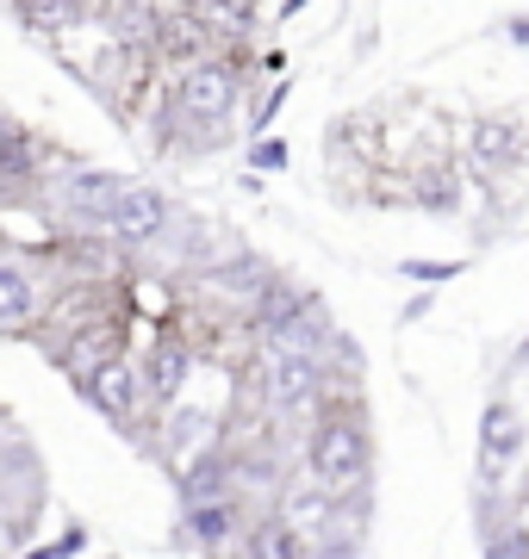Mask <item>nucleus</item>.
<instances>
[{"label":"nucleus","instance_id":"nucleus-3","mask_svg":"<svg viewBox=\"0 0 529 559\" xmlns=\"http://www.w3.org/2000/svg\"><path fill=\"white\" fill-rule=\"evenodd\" d=\"M168 224V200L163 193H150V187H131L113 212H106V237H119V242H150L156 230Z\"/></svg>","mask_w":529,"mask_h":559},{"label":"nucleus","instance_id":"nucleus-8","mask_svg":"<svg viewBox=\"0 0 529 559\" xmlns=\"http://www.w3.org/2000/svg\"><path fill=\"white\" fill-rule=\"evenodd\" d=\"M32 318H38V286H32L20 255H7V267H0V323L7 330H25Z\"/></svg>","mask_w":529,"mask_h":559},{"label":"nucleus","instance_id":"nucleus-13","mask_svg":"<svg viewBox=\"0 0 529 559\" xmlns=\"http://www.w3.org/2000/svg\"><path fill=\"white\" fill-rule=\"evenodd\" d=\"M473 150H480V162H505L510 156V124H480V131H473Z\"/></svg>","mask_w":529,"mask_h":559},{"label":"nucleus","instance_id":"nucleus-6","mask_svg":"<svg viewBox=\"0 0 529 559\" xmlns=\"http://www.w3.org/2000/svg\"><path fill=\"white\" fill-rule=\"evenodd\" d=\"M330 342V323H325V311L318 305H306L299 318H286L281 330H268V355H306V360H318V348Z\"/></svg>","mask_w":529,"mask_h":559},{"label":"nucleus","instance_id":"nucleus-12","mask_svg":"<svg viewBox=\"0 0 529 559\" xmlns=\"http://www.w3.org/2000/svg\"><path fill=\"white\" fill-rule=\"evenodd\" d=\"M187 528H193L200 540H224V535H231V510H224V503H205V510H187Z\"/></svg>","mask_w":529,"mask_h":559},{"label":"nucleus","instance_id":"nucleus-5","mask_svg":"<svg viewBox=\"0 0 529 559\" xmlns=\"http://www.w3.org/2000/svg\"><path fill=\"white\" fill-rule=\"evenodd\" d=\"M138 373H143V399L150 404H175L187 373H193V355H187L181 342H150V360H143Z\"/></svg>","mask_w":529,"mask_h":559},{"label":"nucleus","instance_id":"nucleus-9","mask_svg":"<svg viewBox=\"0 0 529 559\" xmlns=\"http://www.w3.org/2000/svg\"><path fill=\"white\" fill-rule=\"evenodd\" d=\"M62 360H69V373L87 385L94 373H106V367L119 360V330H82V336L62 348Z\"/></svg>","mask_w":529,"mask_h":559},{"label":"nucleus","instance_id":"nucleus-1","mask_svg":"<svg viewBox=\"0 0 529 559\" xmlns=\"http://www.w3.org/2000/svg\"><path fill=\"white\" fill-rule=\"evenodd\" d=\"M311 473H318V485H325L330 498H349L355 485H362L367 473V441L362 429L349 417H330L318 436H311Z\"/></svg>","mask_w":529,"mask_h":559},{"label":"nucleus","instance_id":"nucleus-2","mask_svg":"<svg viewBox=\"0 0 529 559\" xmlns=\"http://www.w3.org/2000/svg\"><path fill=\"white\" fill-rule=\"evenodd\" d=\"M231 94H237V75L224 62H200V69H187L181 94H175V112L193 124H219L231 112Z\"/></svg>","mask_w":529,"mask_h":559},{"label":"nucleus","instance_id":"nucleus-11","mask_svg":"<svg viewBox=\"0 0 529 559\" xmlns=\"http://www.w3.org/2000/svg\"><path fill=\"white\" fill-rule=\"evenodd\" d=\"M306 554V535L293 522H256L244 535V559H299Z\"/></svg>","mask_w":529,"mask_h":559},{"label":"nucleus","instance_id":"nucleus-10","mask_svg":"<svg viewBox=\"0 0 529 559\" xmlns=\"http://www.w3.org/2000/svg\"><path fill=\"white\" fill-rule=\"evenodd\" d=\"M517 448H524V429H517V417H510L505 404H492V411H486V429H480V460H486V473H492V466H510V460H517Z\"/></svg>","mask_w":529,"mask_h":559},{"label":"nucleus","instance_id":"nucleus-7","mask_svg":"<svg viewBox=\"0 0 529 559\" xmlns=\"http://www.w3.org/2000/svg\"><path fill=\"white\" fill-rule=\"evenodd\" d=\"M87 399L101 404L106 417H131V411H138V399H143V373H138V367H125V360H113L106 373H94V380H87Z\"/></svg>","mask_w":529,"mask_h":559},{"label":"nucleus","instance_id":"nucleus-4","mask_svg":"<svg viewBox=\"0 0 529 559\" xmlns=\"http://www.w3.org/2000/svg\"><path fill=\"white\" fill-rule=\"evenodd\" d=\"M318 385H325L318 360H306V355H262V392H268V404H311V399H318Z\"/></svg>","mask_w":529,"mask_h":559}]
</instances>
